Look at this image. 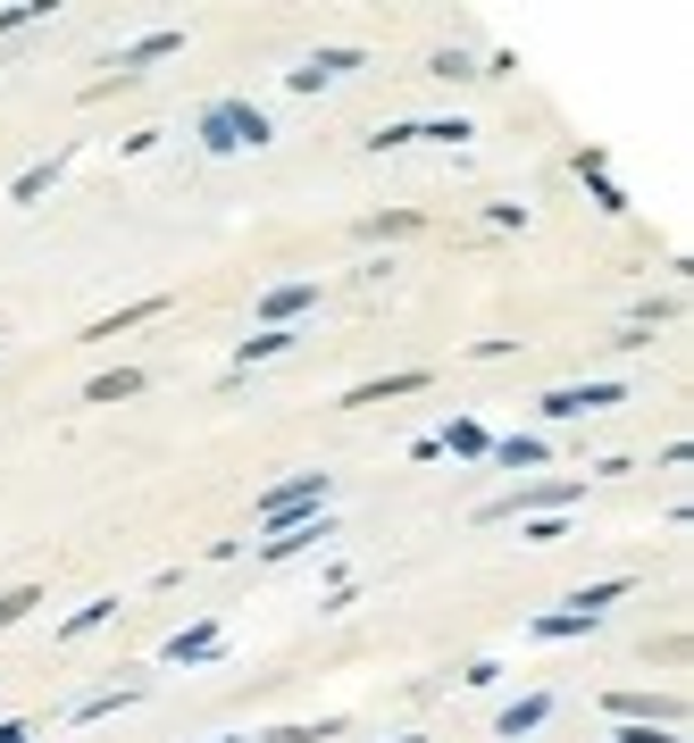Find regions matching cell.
<instances>
[{
    "label": "cell",
    "instance_id": "6da1fadb",
    "mask_svg": "<svg viewBox=\"0 0 694 743\" xmlns=\"http://www.w3.org/2000/svg\"><path fill=\"white\" fill-rule=\"evenodd\" d=\"M201 142H210V151H260V142H277V134H268V117L251 109V101H210V109H201Z\"/></svg>",
    "mask_w": 694,
    "mask_h": 743
},
{
    "label": "cell",
    "instance_id": "7a4b0ae2",
    "mask_svg": "<svg viewBox=\"0 0 694 743\" xmlns=\"http://www.w3.org/2000/svg\"><path fill=\"white\" fill-rule=\"evenodd\" d=\"M577 493H586V476H544V485H519V493H503V502H485V527H503V518H536V510H569Z\"/></svg>",
    "mask_w": 694,
    "mask_h": 743
},
{
    "label": "cell",
    "instance_id": "3957f363",
    "mask_svg": "<svg viewBox=\"0 0 694 743\" xmlns=\"http://www.w3.org/2000/svg\"><path fill=\"white\" fill-rule=\"evenodd\" d=\"M310 510H327V476H293V485H277L260 502L268 527H293V518H310Z\"/></svg>",
    "mask_w": 694,
    "mask_h": 743
},
{
    "label": "cell",
    "instance_id": "277c9868",
    "mask_svg": "<svg viewBox=\"0 0 694 743\" xmlns=\"http://www.w3.org/2000/svg\"><path fill=\"white\" fill-rule=\"evenodd\" d=\"M327 534H336V518H327V510H310V518H293V527H268V543H260V552H268V559H302V552H318Z\"/></svg>",
    "mask_w": 694,
    "mask_h": 743
},
{
    "label": "cell",
    "instance_id": "5b68a950",
    "mask_svg": "<svg viewBox=\"0 0 694 743\" xmlns=\"http://www.w3.org/2000/svg\"><path fill=\"white\" fill-rule=\"evenodd\" d=\"M586 410H627L620 385H561V393H544V418H586Z\"/></svg>",
    "mask_w": 694,
    "mask_h": 743
},
{
    "label": "cell",
    "instance_id": "8992f818",
    "mask_svg": "<svg viewBox=\"0 0 694 743\" xmlns=\"http://www.w3.org/2000/svg\"><path fill=\"white\" fill-rule=\"evenodd\" d=\"M602 710H611V719H645V727L686 719V701H670V694H602Z\"/></svg>",
    "mask_w": 694,
    "mask_h": 743
},
{
    "label": "cell",
    "instance_id": "52a82bcc",
    "mask_svg": "<svg viewBox=\"0 0 694 743\" xmlns=\"http://www.w3.org/2000/svg\"><path fill=\"white\" fill-rule=\"evenodd\" d=\"M134 393H143V368H109L84 385V410H109V401H134Z\"/></svg>",
    "mask_w": 694,
    "mask_h": 743
},
{
    "label": "cell",
    "instance_id": "ba28073f",
    "mask_svg": "<svg viewBox=\"0 0 694 743\" xmlns=\"http://www.w3.org/2000/svg\"><path fill=\"white\" fill-rule=\"evenodd\" d=\"M210 651H217V618H201V627H185L168 651H160V660H168V669H185V660H210Z\"/></svg>",
    "mask_w": 694,
    "mask_h": 743
},
{
    "label": "cell",
    "instance_id": "9c48e42d",
    "mask_svg": "<svg viewBox=\"0 0 694 743\" xmlns=\"http://www.w3.org/2000/svg\"><path fill=\"white\" fill-rule=\"evenodd\" d=\"M393 393H427V368H402V376H377V385H360L352 410H368V401H393Z\"/></svg>",
    "mask_w": 694,
    "mask_h": 743
},
{
    "label": "cell",
    "instance_id": "30bf717a",
    "mask_svg": "<svg viewBox=\"0 0 694 743\" xmlns=\"http://www.w3.org/2000/svg\"><path fill=\"white\" fill-rule=\"evenodd\" d=\"M310 302H318V284H277V293L260 302V318H268V326H285V318H302Z\"/></svg>",
    "mask_w": 694,
    "mask_h": 743
},
{
    "label": "cell",
    "instance_id": "8fae6325",
    "mask_svg": "<svg viewBox=\"0 0 694 743\" xmlns=\"http://www.w3.org/2000/svg\"><path fill=\"white\" fill-rule=\"evenodd\" d=\"M544 719H552V694H527V701H510V710H503V735H536Z\"/></svg>",
    "mask_w": 694,
    "mask_h": 743
},
{
    "label": "cell",
    "instance_id": "7c38bea8",
    "mask_svg": "<svg viewBox=\"0 0 694 743\" xmlns=\"http://www.w3.org/2000/svg\"><path fill=\"white\" fill-rule=\"evenodd\" d=\"M577 176H586V185L602 192V210H627V192L611 185V167H602V151H577Z\"/></svg>",
    "mask_w": 694,
    "mask_h": 743
},
{
    "label": "cell",
    "instance_id": "4fadbf2b",
    "mask_svg": "<svg viewBox=\"0 0 694 743\" xmlns=\"http://www.w3.org/2000/svg\"><path fill=\"white\" fill-rule=\"evenodd\" d=\"M435 443H444V451H469V460H478V451H494V435H485L478 418H452V426H444Z\"/></svg>",
    "mask_w": 694,
    "mask_h": 743
},
{
    "label": "cell",
    "instance_id": "5bb4252c",
    "mask_svg": "<svg viewBox=\"0 0 694 743\" xmlns=\"http://www.w3.org/2000/svg\"><path fill=\"white\" fill-rule=\"evenodd\" d=\"M620 593H627V577H602V585H586V593H569L561 610H586V618H602V610L620 602Z\"/></svg>",
    "mask_w": 694,
    "mask_h": 743
},
{
    "label": "cell",
    "instance_id": "9a60e30c",
    "mask_svg": "<svg viewBox=\"0 0 694 743\" xmlns=\"http://www.w3.org/2000/svg\"><path fill=\"white\" fill-rule=\"evenodd\" d=\"M277 351H293V334H285V326H260V334H251L235 359H243V368H260V359H277Z\"/></svg>",
    "mask_w": 694,
    "mask_h": 743
},
{
    "label": "cell",
    "instance_id": "2e32d148",
    "mask_svg": "<svg viewBox=\"0 0 694 743\" xmlns=\"http://www.w3.org/2000/svg\"><path fill=\"white\" fill-rule=\"evenodd\" d=\"M586 627H595L586 610H544V618H536V635H544V644H561V635H586Z\"/></svg>",
    "mask_w": 694,
    "mask_h": 743
},
{
    "label": "cell",
    "instance_id": "e0dca14e",
    "mask_svg": "<svg viewBox=\"0 0 694 743\" xmlns=\"http://www.w3.org/2000/svg\"><path fill=\"white\" fill-rule=\"evenodd\" d=\"M126 701H143V685H118V694H93V701H75V719L93 727V719H109V710H126Z\"/></svg>",
    "mask_w": 694,
    "mask_h": 743
},
{
    "label": "cell",
    "instance_id": "ac0fdd59",
    "mask_svg": "<svg viewBox=\"0 0 694 743\" xmlns=\"http://www.w3.org/2000/svg\"><path fill=\"white\" fill-rule=\"evenodd\" d=\"M143 318H160V302H134V309H109V318L93 326V343H109V334H126V326H143Z\"/></svg>",
    "mask_w": 694,
    "mask_h": 743
},
{
    "label": "cell",
    "instance_id": "d6986e66",
    "mask_svg": "<svg viewBox=\"0 0 694 743\" xmlns=\"http://www.w3.org/2000/svg\"><path fill=\"white\" fill-rule=\"evenodd\" d=\"M59 167H68V160H43V167H25V176H17V201H43V192L59 185Z\"/></svg>",
    "mask_w": 694,
    "mask_h": 743
},
{
    "label": "cell",
    "instance_id": "ffe728a7",
    "mask_svg": "<svg viewBox=\"0 0 694 743\" xmlns=\"http://www.w3.org/2000/svg\"><path fill=\"white\" fill-rule=\"evenodd\" d=\"M176 43H185V34H143V43L126 50V68H151V59H168V50H176Z\"/></svg>",
    "mask_w": 694,
    "mask_h": 743
},
{
    "label": "cell",
    "instance_id": "44dd1931",
    "mask_svg": "<svg viewBox=\"0 0 694 743\" xmlns=\"http://www.w3.org/2000/svg\"><path fill=\"white\" fill-rule=\"evenodd\" d=\"M310 75H318V84H327V75H360V50H318Z\"/></svg>",
    "mask_w": 694,
    "mask_h": 743
},
{
    "label": "cell",
    "instance_id": "7402d4cb",
    "mask_svg": "<svg viewBox=\"0 0 694 743\" xmlns=\"http://www.w3.org/2000/svg\"><path fill=\"white\" fill-rule=\"evenodd\" d=\"M435 75H444V84H478V68H469V50H435Z\"/></svg>",
    "mask_w": 694,
    "mask_h": 743
},
{
    "label": "cell",
    "instance_id": "603a6c76",
    "mask_svg": "<svg viewBox=\"0 0 694 743\" xmlns=\"http://www.w3.org/2000/svg\"><path fill=\"white\" fill-rule=\"evenodd\" d=\"M494 460H503V468H536V460H544V443H494Z\"/></svg>",
    "mask_w": 694,
    "mask_h": 743
},
{
    "label": "cell",
    "instance_id": "cb8c5ba5",
    "mask_svg": "<svg viewBox=\"0 0 694 743\" xmlns=\"http://www.w3.org/2000/svg\"><path fill=\"white\" fill-rule=\"evenodd\" d=\"M25 610H34V585H9V593H0V627H17Z\"/></svg>",
    "mask_w": 694,
    "mask_h": 743
},
{
    "label": "cell",
    "instance_id": "d4e9b609",
    "mask_svg": "<svg viewBox=\"0 0 694 743\" xmlns=\"http://www.w3.org/2000/svg\"><path fill=\"white\" fill-rule=\"evenodd\" d=\"M109 610H118V602H93V610H75V618H68V627H59V635H68V644H75V635H93L101 618H109Z\"/></svg>",
    "mask_w": 694,
    "mask_h": 743
},
{
    "label": "cell",
    "instance_id": "484cf974",
    "mask_svg": "<svg viewBox=\"0 0 694 743\" xmlns=\"http://www.w3.org/2000/svg\"><path fill=\"white\" fill-rule=\"evenodd\" d=\"M620 743H678V727H645V719H627Z\"/></svg>",
    "mask_w": 694,
    "mask_h": 743
},
{
    "label": "cell",
    "instance_id": "4316f807",
    "mask_svg": "<svg viewBox=\"0 0 694 743\" xmlns=\"http://www.w3.org/2000/svg\"><path fill=\"white\" fill-rule=\"evenodd\" d=\"M43 9H50V0H25V9H0V34H17V25H25V17H43Z\"/></svg>",
    "mask_w": 694,
    "mask_h": 743
},
{
    "label": "cell",
    "instance_id": "83f0119b",
    "mask_svg": "<svg viewBox=\"0 0 694 743\" xmlns=\"http://www.w3.org/2000/svg\"><path fill=\"white\" fill-rule=\"evenodd\" d=\"M0 743H25V719H0Z\"/></svg>",
    "mask_w": 694,
    "mask_h": 743
},
{
    "label": "cell",
    "instance_id": "f1b7e54d",
    "mask_svg": "<svg viewBox=\"0 0 694 743\" xmlns=\"http://www.w3.org/2000/svg\"><path fill=\"white\" fill-rule=\"evenodd\" d=\"M217 743H243V735H217Z\"/></svg>",
    "mask_w": 694,
    "mask_h": 743
},
{
    "label": "cell",
    "instance_id": "f546056e",
    "mask_svg": "<svg viewBox=\"0 0 694 743\" xmlns=\"http://www.w3.org/2000/svg\"><path fill=\"white\" fill-rule=\"evenodd\" d=\"M393 743H419V735H393Z\"/></svg>",
    "mask_w": 694,
    "mask_h": 743
}]
</instances>
